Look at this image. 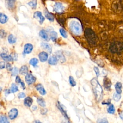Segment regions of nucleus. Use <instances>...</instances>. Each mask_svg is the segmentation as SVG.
<instances>
[{"mask_svg":"<svg viewBox=\"0 0 123 123\" xmlns=\"http://www.w3.org/2000/svg\"><path fill=\"white\" fill-rule=\"evenodd\" d=\"M90 83L92 87L96 99L98 102L101 100L103 97V90L102 86L99 83L97 78H93L90 81Z\"/></svg>","mask_w":123,"mask_h":123,"instance_id":"f257e3e1","label":"nucleus"},{"mask_svg":"<svg viewBox=\"0 0 123 123\" xmlns=\"http://www.w3.org/2000/svg\"><path fill=\"white\" fill-rule=\"evenodd\" d=\"M69 28L71 31L75 35H79L82 33V27L80 23L75 20L70 22Z\"/></svg>","mask_w":123,"mask_h":123,"instance_id":"f03ea898","label":"nucleus"},{"mask_svg":"<svg viewBox=\"0 0 123 123\" xmlns=\"http://www.w3.org/2000/svg\"><path fill=\"white\" fill-rule=\"evenodd\" d=\"M86 37H87V39L88 41H89L90 42L93 43L95 42V35L92 30L89 29H86Z\"/></svg>","mask_w":123,"mask_h":123,"instance_id":"7ed1b4c3","label":"nucleus"},{"mask_svg":"<svg viewBox=\"0 0 123 123\" xmlns=\"http://www.w3.org/2000/svg\"><path fill=\"white\" fill-rule=\"evenodd\" d=\"M54 11L59 13L63 12L64 11V7L60 2H56L53 6Z\"/></svg>","mask_w":123,"mask_h":123,"instance_id":"20e7f679","label":"nucleus"},{"mask_svg":"<svg viewBox=\"0 0 123 123\" xmlns=\"http://www.w3.org/2000/svg\"><path fill=\"white\" fill-rule=\"evenodd\" d=\"M25 80L28 85H31L33 84L36 81V78L32 74H26V76L25 77Z\"/></svg>","mask_w":123,"mask_h":123,"instance_id":"39448f33","label":"nucleus"},{"mask_svg":"<svg viewBox=\"0 0 123 123\" xmlns=\"http://www.w3.org/2000/svg\"><path fill=\"white\" fill-rule=\"evenodd\" d=\"M57 107L58 108V109H59V110L61 111V112H62V113L63 114V115L64 116V117L67 120L69 119V117H68V116L67 114V112H66V111L65 109V108L64 107V106H63V105L61 103H60V102H58L57 103Z\"/></svg>","mask_w":123,"mask_h":123,"instance_id":"423d86ee","label":"nucleus"},{"mask_svg":"<svg viewBox=\"0 0 123 123\" xmlns=\"http://www.w3.org/2000/svg\"><path fill=\"white\" fill-rule=\"evenodd\" d=\"M18 114V111L17 109L13 108L8 113V116L9 118L11 120L14 119Z\"/></svg>","mask_w":123,"mask_h":123,"instance_id":"0eeeda50","label":"nucleus"},{"mask_svg":"<svg viewBox=\"0 0 123 123\" xmlns=\"http://www.w3.org/2000/svg\"><path fill=\"white\" fill-rule=\"evenodd\" d=\"M111 86V83L110 79L107 77H105L103 79V86L104 88L107 90H110Z\"/></svg>","mask_w":123,"mask_h":123,"instance_id":"6e6552de","label":"nucleus"},{"mask_svg":"<svg viewBox=\"0 0 123 123\" xmlns=\"http://www.w3.org/2000/svg\"><path fill=\"white\" fill-rule=\"evenodd\" d=\"M33 17H34V18H35L36 19L39 18V23H40V24H42L43 23V22L44 21V20H45V18L42 15V13L40 12H39V11L36 12L34 13Z\"/></svg>","mask_w":123,"mask_h":123,"instance_id":"1a4fd4ad","label":"nucleus"},{"mask_svg":"<svg viewBox=\"0 0 123 123\" xmlns=\"http://www.w3.org/2000/svg\"><path fill=\"white\" fill-rule=\"evenodd\" d=\"M41 48L46 50L50 54L52 51V46L46 42H42L41 43Z\"/></svg>","mask_w":123,"mask_h":123,"instance_id":"9d476101","label":"nucleus"},{"mask_svg":"<svg viewBox=\"0 0 123 123\" xmlns=\"http://www.w3.org/2000/svg\"><path fill=\"white\" fill-rule=\"evenodd\" d=\"M16 0H5V5L6 7L10 10L13 9Z\"/></svg>","mask_w":123,"mask_h":123,"instance_id":"9b49d317","label":"nucleus"},{"mask_svg":"<svg viewBox=\"0 0 123 123\" xmlns=\"http://www.w3.org/2000/svg\"><path fill=\"white\" fill-rule=\"evenodd\" d=\"M33 49V46L31 44L27 43L24 46V53L25 54H29L31 52Z\"/></svg>","mask_w":123,"mask_h":123,"instance_id":"f8f14e48","label":"nucleus"},{"mask_svg":"<svg viewBox=\"0 0 123 123\" xmlns=\"http://www.w3.org/2000/svg\"><path fill=\"white\" fill-rule=\"evenodd\" d=\"M55 56L57 57L58 60H59L61 63H63L65 62V58L62 51H58L55 53Z\"/></svg>","mask_w":123,"mask_h":123,"instance_id":"ddd939ff","label":"nucleus"},{"mask_svg":"<svg viewBox=\"0 0 123 123\" xmlns=\"http://www.w3.org/2000/svg\"><path fill=\"white\" fill-rule=\"evenodd\" d=\"M38 57L40 61L41 62H46L48 58V54L46 52L42 51L39 53Z\"/></svg>","mask_w":123,"mask_h":123,"instance_id":"4468645a","label":"nucleus"},{"mask_svg":"<svg viewBox=\"0 0 123 123\" xmlns=\"http://www.w3.org/2000/svg\"><path fill=\"white\" fill-rule=\"evenodd\" d=\"M39 36L44 40H45L46 41H49V36H48L46 30H45L44 29L41 30L39 31Z\"/></svg>","mask_w":123,"mask_h":123,"instance_id":"2eb2a0df","label":"nucleus"},{"mask_svg":"<svg viewBox=\"0 0 123 123\" xmlns=\"http://www.w3.org/2000/svg\"><path fill=\"white\" fill-rule=\"evenodd\" d=\"M36 88L37 90L39 91V93L41 95H45L46 94V91L42 84H37L36 86Z\"/></svg>","mask_w":123,"mask_h":123,"instance_id":"dca6fc26","label":"nucleus"},{"mask_svg":"<svg viewBox=\"0 0 123 123\" xmlns=\"http://www.w3.org/2000/svg\"><path fill=\"white\" fill-rule=\"evenodd\" d=\"M0 57L2 59H3L4 61H7V62L13 61V59L12 55H8L6 53H1L0 54Z\"/></svg>","mask_w":123,"mask_h":123,"instance_id":"f3484780","label":"nucleus"},{"mask_svg":"<svg viewBox=\"0 0 123 123\" xmlns=\"http://www.w3.org/2000/svg\"><path fill=\"white\" fill-rule=\"evenodd\" d=\"M49 36L51 39L53 41H55L57 40V38L58 37V35L57 32H55L53 29L49 30Z\"/></svg>","mask_w":123,"mask_h":123,"instance_id":"a211bd4d","label":"nucleus"},{"mask_svg":"<svg viewBox=\"0 0 123 123\" xmlns=\"http://www.w3.org/2000/svg\"><path fill=\"white\" fill-rule=\"evenodd\" d=\"M58 62V60L56 56H52L48 60V63L52 65L57 64Z\"/></svg>","mask_w":123,"mask_h":123,"instance_id":"6ab92c4d","label":"nucleus"},{"mask_svg":"<svg viewBox=\"0 0 123 123\" xmlns=\"http://www.w3.org/2000/svg\"><path fill=\"white\" fill-rule=\"evenodd\" d=\"M33 103V99L31 98L27 97L24 99V104L25 106L30 107Z\"/></svg>","mask_w":123,"mask_h":123,"instance_id":"aec40b11","label":"nucleus"},{"mask_svg":"<svg viewBox=\"0 0 123 123\" xmlns=\"http://www.w3.org/2000/svg\"><path fill=\"white\" fill-rule=\"evenodd\" d=\"M8 20V18L7 15L3 13H0V23L5 24Z\"/></svg>","mask_w":123,"mask_h":123,"instance_id":"412c9836","label":"nucleus"},{"mask_svg":"<svg viewBox=\"0 0 123 123\" xmlns=\"http://www.w3.org/2000/svg\"><path fill=\"white\" fill-rule=\"evenodd\" d=\"M122 85L121 83L118 82H117L115 85V88L116 90V93L118 94H121L122 93Z\"/></svg>","mask_w":123,"mask_h":123,"instance_id":"4be33fe9","label":"nucleus"},{"mask_svg":"<svg viewBox=\"0 0 123 123\" xmlns=\"http://www.w3.org/2000/svg\"><path fill=\"white\" fill-rule=\"evenodd\" d=\"M8 40L10 44H12L16 42V37L12 34H10L8 37Z\"/></svg>","mask_w":123,"mask_h":123,"instance_id":"5701e85b","label":"nucleus"},{"mask_svg":"<svg viewBox=\"0 0 123 123\" xmlns=\"http://www.w3.org/2000/svg\"><path fill=\"white\" fill-rule=\"evenodd\" d=\"M27 72H28V68L26 65L22 66L19 70L20 74L22 75L26 74Z\"/></svg>","mask_w":123,"mask_h":123,"instance_id":"b1692460","label":"nucleus"},{"mask_svg":"<svg viewBox=\"0 0 123 123\" xmlns=\"http://www.w3.org/2000/svg\"><path fill=\"white\" fill-rule=\"evenodd\" d=\"M107 111L110 114H114L115 113V107L112 104H110L109 105L107 108Z\"/></svg>","mask_w":123,"mask_h":123,"instance_id":"393cba45","label":"nucleus"},{"mask_svg":"<svg viewBox=\"0 0 123 123\" xmlns=\"http://www.w3.org/2000/svg\"><path fill=\"white\" fill-rule=\"evenodd\" d=\"M45 17H46V18L49 20V21H51V22H53L54 20V16H53V15L49 13V12L48 11H45Z\"/></svg>","mask_w":123,"mask_h":123,"instance_id":"a878e982","label":"nucleus"},{"mask_svg":"<svg viewBox=\"0 0 123 123\" xmlns=\"http://www.w3.org/2000/svg\"><path fill=\"white\" fill-rule=\"evenodd\" d=\"M37 102L41 107H45L46 106L45 101L42 98H41V97L38 98H37Z\"/></svg>","mask_w":123,"mask_h":123,"instance_id":"bb28decb","label":"nucleus"},{"mask_svg":"<svg viewBox=\"0 0 123 123\" xmlns=\"http://www.w3.org/2000/svg\"><path fill=\"white\" fill-rule=\"evenodd\" d=\"M27 4L32 9H35L37 5V0H33L32 1H30L29 2H28Z\"/></svg>","mask_w":123,"mask_h":123,"instance_id":"cd10ccee","label":"nucleus"},{"mask_svg":"<svg viewBox=\"0 0 123 123\" xmlns=\"http://www.w3.org/2000/svg\"><path fill=\"white\" fill-rule=\"evenodd\" d=\"M10 93H15L18 90V86L14 83H12L11 85V86L10 89H9Z\"/></svg>","mask_w":123,"mask_h":123,"instance_id":"c85d7f7f","label":"nucleus"},{"mask_svg":"<svg viewBox=\"0 0 123 123\" xmlns=\"http://www.w3.org/2000/svg\"><path fill=\"white\" fill-rule=\"evenodd\" d=\"M38 62V60L36 58H32L29 61V64L32 65L34 67H35L37 65Z\"/></svg>","mask_w":123,"mask_h":123,"instance_id":"c756f323","label":"nucleus"},{"mask_svg":"<svg viewBox=\"0 0 123 123\" xmlns=\"http://www.w3.org/2000/svg\"><path fill=\"white\" fill-rule=\"evenodd\" d=\"M121 98V95L120 94H118L117 93H114L113 95V99L115 101H119Z\"/></svg>","mask_w":123,"mask_h":123,"instance_id":"7c9ffc66","label":"nucleus"},{"mask_svg":"<svg viewBox=\"0 0 123 123\" xmlns=\"http://www.w3.org/2000/svg\"><path fill=\"white\" fill-rule=\"evenodd\" d=\"M0 123H10L7 118L4 115H0Z\"/></svg>","mask_w":123,"mask_h":123,"instance_id":"2f4dec72","label":"nucleus"},{"mask_svg":"<svg viewBox=\"0 0 123 123\" xmlns=\"http://www.w3.org/2000/svg\"><path fill=\"white\" fill-rule=\"evenodd\" d=\"M69 80V83H70V85L72 86H76V83L75 81L74 80V78L73 76H70Z\"/></svg>","mask_w":123,"mask_h":123,"instance_id":"473e14b6","label":"nucleus"},{"mask_svg":"<svg viewBox=\"0 0 123 123\" xmlns=\"http://www.w3.org/2000/svg\"><path fill=\"white\" fill-rule=\"evenodd\" d=\"M60 33L61 34V35H62V37H63L64 38H67V34L66 32V31L63 29V28H60L59 30Z\"/></svg>","mask_w":123,"mask_h":123,"instance_id":"72a5a7b5","label":"nucleus"},{"mask_svg":"<svg viewBox=\"0 0 123 123\" xmlns=\"http://www.w3.org/2000/svg\"><path fill=\"white\" fill-rule=\"evenodd\" d=\"M18 69L17 67H14L13 68H12V76L16 75L18 73Z\"/></svg>","mask_w":123,"mask_h":123,"instance_id":"f704fd0d","label":"nucleus"},{"mask_svg":"<svg viewBox=\"0 0 123 123\" xmlns=\"http://www.w3.org/2000/svg\"><path fill=\"white\" fill-rule=\"evenodd\" d=\"M98 123H109L108 121L106 118H103L102 119H98L97 120Z\"/></svg>","mask_w":123,"mask_h":123,"instance_id":"c9c22d12","label":"nucleus"},{"mask_svg":"<svg viewBox=\"0 0 123 123\" xmlns=\"http://www.w3.org/2000/svg\"><path fill=\"white\" fill-rule=\"evenodd\" d=\"M6 36V33L3 29L0 30V37L3 38Z\"/></svg>","mask_w":123,"mask_h":123,"instance_id":"e433bc0d","label":"nucleus"},{"mask_svg":"<svg viewBox=\"0 0 123 123\" xmlns=\"http://www.w3.org/2000/svg\"><path fill=\"white\" fill-rule=\"evenodd\" d=\"M94 70L97 75V76L98 77L99 76V74H100V72H99V69L98 68V67H96V66H94Z\"/></svg>","mask_w":123,"mask_h":123,"instance_id":"4c0bfd02","label":"nucleus"},{"mask_svg":"<svg viewBox=\"0 0 123 123\" xmlns=\"http://www.w3.org/2000/svg\"><path fill=\"white\" fill-rule=\"evenodd\" d=\"M25 94L23 92H21L19 93L18 95V97L19 98H25Z\"/></svg>","mask_w":123,"mask_h":123,"instance_id":"58836bf2","label":"nucleus"},{"mask_svg":"<svg viewBox=\"0 0 123 123\" xmlns=\"http://www.w3.org/2000/svg\"><path fill=\"white\" fill-rule=\"evenodd\" d=\"M6 67H7V69L9 71H11L12 70V67L11 65V64L9 63H8L6 65Z\"/></svg>","mask_w":123,"mask_h":123,"instance_id":"ea45409f","label":"nucleus"},{"mask_svg":"<svg viewBox=\"0 0 123 123\" xmlns=\"http://www.w3.org/2000/svg\"><path fill=\"white\" fill-rule=\"evenodd\" d=\"M111 99H107V100H105V101H103L102 102V104H106V105H109L111 103Z\"/></svg>","mask_w":123,"mask_h":123,"instance_id":"a19ab883","label":"nucleus"},{"mask_svg":"<svg viewBox=\"0 0 123 123\" xmlns=\"http://www.w3.org/2000/svg\"><path fill=\"white\" fill-rule=\"evenodd\" d=\"M5 63L4 62H3V61L0 62V69H4L5 68Z\"/></svg>","mask_w":123,"mask_h":123,"instance_id":"79ce46f5","label":"nucleus"},{"mask_svg":"<svg viewBox=\"0 0 123 123\" xmlns=\"http://www.w3.org/2000/svg\"><path fill=\"white\" fill-rule=\"evenodd\" d=\"M21 82V80L20 79V77L19 76H16L15 78V82L17 83H20Z\"/></svg>","mask_w":123,"mask_h":123,"instance_id":"37998d69","label":"nucleus"},{"mask_svg":"<svg viewBox=\"0 0 123 123\" xmlns=\"http://www.w3.org/2000/svg\"><path fill=\"white\" fill-rule=\"evenodd\" d=\"M20 83H21V86H22L23 89H25V86L24 83L23 82H21Z\"/></svg>","mask_w":123,"mask_h":123,"instance_id":"c03bdc74","label":"nucleus"},{"mask_svg":"<svg viewBox=\"0 0 123 123\" xmlns=\"http://www.w3.org/2000/svg\"><path fill=\"white\" fill-rule=\"evenodd\" d=\"M120 117H121V119H122L123 120V113H121L120 115Z\"/></svg>","mask_w":123,"mask_h":123,"instance_id":"a18cd8bd","label":"nucleus"},{"mask_svg":"<svg viewBox=\"0 0 123 123\" xmlns=\"http://www.w3.org/2000/svg\"><path fill=\"white\" fill-rule=\"evenodd\" d=\"M35 123H41L39 121H36L35 122Z\"/></svg>","mask_w":123,"mask_h":123,"instance_id":"49530a36","label":"nucleus"},{"mask_svg":"<svg viewBox=\"0 0 123 123\" xmlns=\"http://www.w3.org/2000/svg\"><path fill=\"white\" fill-rule=\"evenodd\" d=\"M1 89H2V88H1V87H0V91H1Z\"/></svg>","mask_w":123,"mask_h":123,"instance_id":"de8ad7c7","label":"nucleus"}]
</instances>
